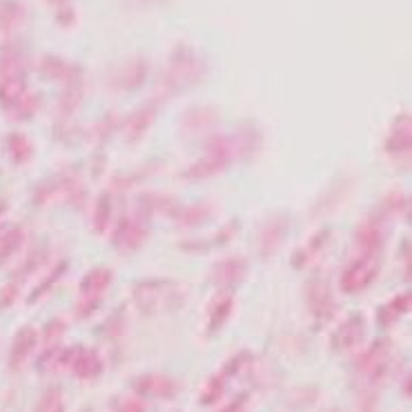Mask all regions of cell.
Masks as SVG:
<instances>
[{
    "mask_svg": "<svg viewBox=\"0 0 412 412\" xmlns=\"http://www.w3.org/2000/svg\"><path fill=\"white\" fill-rule=\"evenodd\" d=\"M230 310H232V299H223L221 303H218L212 310L214 319H210V330H218V326L230 317Z\"/></svg>",
    "mask_w": 412,
    "mask_h": 412,
    "instance_id": "cell-18",
    "label": "cell"
},
{
    "mask_svg": "<svg viewBox=\"0 0 412 412\" xmlns=\"http://www.w3.org/2000/svg\"><path fill=\"white\" fill-rule=\"evenodd\" d=\"M201 74H203L201 60L192 54L190 49H181L172 58L170 72H167V83H174L176 87H181L183 83L190 85V83H194Z\"/></svg>",
    "mask_w": 412,
    "mask_h": 412,
    "instance_id": "cell-2",
    "label": "cell"
},
{
    "mask_svg": "<svg viewBox=\"0 0 412 412\" xmlns=\"http://www.w3.org/2000/svg\"><path fill=\"white\" fill-rule=\"evenodd\" d=\"M20 243H22V230L20 227L9 230L7 234L0 239V263H5L7 259H11V254L18 250Z\"/></svg>",
    "mask_w": 412,
    "mask_h": 412,
    "instance_id": "cell-14",
    "label": "cell"
},
{
    "mask_svg": "<svg viewBox=\"0 0 412 412\" xmlns=\"http://www.w3.org/2000/svg\"><path fill=\"white\" fill-rule=\"evenodd\" d=\"M109 281H112L109 270H94V272H89L85 277L81 290H83V294H98L109 286Z\"/></svg>",
    "mask_w": 412,
    "mask_h": 412,
    "instance_id": "cell-12",
    "label": "cell"
},
{
    "mask_svg": "<svg viewBox=\"0 0 412 412\" xmlns=\"http://www.w3.org/2000/svg\"><path fill=\"white\" fill-rule=\"evenodd\" d=\"M51 5H62V3H67V0H49Z\"/></svg>",
    "mask_w": 412,
    "mask_h": 412,
    "instance_id": "cell-24",
    "label": "cell"
},
{
    "mask_svg": "<svg viewBox=\"0 0 412 412\" xmlns=\"http://www.w3.org/2000/svg\"><path fill=\"white\" fill-rule=\"evenodd\" d=\"M134 390L145 394V397H157V399H172L181 392V383L170 379V377H161V375H145L138 377L134 381Z\"/></svg>",
    "mask_w": 412,
    "mask_h": 412,
    "instance_id": "cell-4",
    "label": "cell"
},
{
    "mask_svg": "<svg viewBox=\"0 0 412 412\" xmlns=\"http://www.w3.org/2000/svg\"><path fill=\"white\" fill-rule=\"evenodd\" d=\"M7 149H9V157L14 159V163H25L32 157V143L22 134H11L7 138Z\"/></svg>",
    "mask_w": 412,
    "mask_h": 412,
    "instance_id": "cell-11",
    "label": "cell"
},
{
    "mask_svg": "<svg viewBox=\"0 0 412 412\" xmlns=\"http://www.w3.org/2000/svg\"><path fill=\"white\" fill-rule=\"evenodd\" d=\"M375 277H377L375 254H366L345 270V274L341 279V288L345 292H359L366 286H370V283L375 281Z\"/></svg>",
    "mask_w": 412,
    "mask_h": 412,
    "instance_id": "cell-3",
    "label": "cell"
},
{
    "mask_svg": "<svg viewBox=\"0 0 412 412\" xmlns=\"http://www.w3.org/2000/svg\"><path fill=\"white\" fill-rule=\"evenodd\" d=\"M25 18V7L20 0H0V29H14Z\"/></svg>",
    "mask_w": 412,
    "mask_h": 412,
    "instance_id": "cell-8",
    "label": "cell"
},
{
    "mask_svg": "<svg viewBox=\"0 0 412 412\" xmlns=\"http://www.w3.org/2000/svg\"><path fill=\"white\" fill-rule=\"evenodd\" d=\"M36 412H62V404H60V390L51 388L43 394V399L38 401Z\"/></svg>",
    "mask_w": 412,
    "mask_h": 412,
    "instance_id": "cell-16",
    "label": "cell"
},
{
    "mask_svg": "<svg viewBox=\"0 0 412 412\" xmlns=\"http://www.w3.org/2000/svg\"><path fill=\"white\" fill-rule=\"evenodd\" d=\"M145 72H147L145 62L143 60H134V62H130V65L125 67V74H121L119 85L121 87H136V85L143 83Z\"/></svg>",
    "mask_w": 412,
    "mask_h": 412,
    "instance_id": "cell-13",
    "label": "cell"
},
{
    "mask_svg": "<svg viewBox=\"0 0 412 412\" xmlns=\"http://www.w3.org/2000/svg\"><path fill=\"white\" fill-rule=\"evenodd\" d=\"M381 227L377 221H368L359 227V246L366 254H377V250L381 248Z\"/></svg>",
    "mask_w": 412,
    "mask_h": 412,
    "instance_id": "cell-9",
    "label": "cell"
},
{
    "mask_svg": "<svg viewBox=\"0 0 412 412\" xmlns=\"http://www.w3.org/2000/svg\"><path fill=\"white\" fill-rule=\"evenodd\" d=\"M149 121H152V109H143V112H138L134 119H132V123L134 125H130V132L134 134V136H138V134H143V130L149 125Z\"/></svg>",
    "mask_w": 412,
    "mask_h": 412,
    "instance_id": "cell-20",
    "label": "cell"
},
{
    "mask_svg": "<svg viewBox=\"0 0 412 412\" xmlns=\"http://www.w3.org/2000/svg\"><path fill=\"white\" fill-rule=\"evenodd\" d=\"M221 394H223V377H214V379L208 383V388H205V392H203V397H201V401H203L205 406H210V404L218 401V399H221Z\"/></svg>",
    "mask_w": 412,
    "mask_h": 412,
    "instance_id": "cell-17",
    "label": "cell"
},
{
    "mask_svg": "<svg viewBox=\"0 0 412 412\" xmlns=\"http://www.w3.org/2000/svg\"><path fill=\"white\" fill-rule=\"evenodd\" d=\"M281 234H283V227H281V223H267L265 225V232H263V243H265V252H270L272 250L277 243H279V239H281Z\"/></svg>",
    "mask_w": 412,
    "mask_h": 412,
    "instance_id": "cell-19",
    "label": "cell"
},
{
    "mask_svg": "<svg viewBox=\"0 0 412 412\" xmlns=\"http://www.w3.org/2000/svg\"><path fill=\"white\" fill-rule=\"evenodd\" d=\"M107 216H109V203H107V199H100L98 214H96V225H98V230H102V225L107 223Z\"/></svg>",
    "mask_w": 412,
    "mask_h": 412,
    "instance_id": "cell-21",
    "label": "cell"
},
{
    "mask_svg": "<svg viewBox=\"0 0 412 412\" xmlns=\"http://www.w3.org/2000/svg\"><path fill=\"white\" fill-rule=\"evenodd\" d=\"M125 412H143V406L130 401V404H125Z\"/></svg>",
    "mask_w": 412,
    "mask_h": 412,
    "instance_id": "cell-23",
    "label": "cell"
},
{
    "mask_svg": "<svg viewBox=\"0 0 412 412\" xmlns=\"http://www.w3.org/2000/svg\"><path fill=\"white\" fill-rule=\"evenodd\" d=\"M5 212V203L3 201H0V214H3Z\"/></svg>",
    "mask_w": 412,
    "mask_h": 412,
    "instance_id": "cell-25",
    "label": "cell"
},
{
    "mask_svg": "<svg viewBox=\"0 0 412 412\" xmlns=\"http://www.w3.org/2000/svg\"><path fill=\"white\" fill-rule=\"evenodd\" d=\"M36 345V332L32 328H22L16 339H14V345H11V352H9V366L14 370H20L25 366V361L29 359L32 350Z\"/></svg>",
    "mask_w": 412,
    "mask_h": 412,
    "instance_id": "cell-5",
    "label": "cell"
},
{
    "mask_svg": "<svg viewBox=\"0 0 412 412\" xmlns=\"http://www.w3.org/2000/svg\"><path fill=\"white\" fill-rule=\"evenodd\" d=\"M72 370H74L76 377L92 379V377L100 375L102 364H100V359L94 350H79L76 352V357L72 359Z\"/></svg>",
    "mask_w": 412,
    "mask_h": 412,
    "instance_id": "cell-7",
    "label": "cell"
},
{
    "mask_svg": "<svg viewBox=\"0 0 412 412\" xmlns=\"http://www.w3.org/2000/svg\"><path fill=\"white\" fill-rule=\"evenodd\" d=\"M364 317H352L347 319L345 324L337 330L334 334V347H339V350H345V347H352L354 343H359V339L364 337Z\"/></svg>",
    "mask_w": 412,
    "mask_h": 412,
    "instance_id": "cell-6",
    "label": "cell"
},
{
    "mask_svg": "<svg viewBox=\"0 0 412 412\" xmlns=\"http://www.w3.org/2000/svg\"><path fill=\"white\" fill-rule=\"evenodd\" d=\"M243 404H246V397H239L237 399V401L234 404H232V406H227L223 412H241V408H243Z\"/></svg>",
    "mask_w": 412,
    "mask_h": 412,
    "instance_id": "cell-22",
    "label": "cell"
},
{
    "mask_svg": "<svg viewBox=\"0 0 412 412\" xmlns=\"http://www.w3.org/2000/svg\"><path fill=\"white\" fill-rule=\"evenodd\" d=\"M246 272V263L241 259H230V261H223L218 263L216 270H214V281L218 286H230V283H234L243 277Z\"/></svg>",
    "mask_w": 412,
    "mask_h": 412,
    "instance_id": "cell-10",
    "label": "cell"
},
{
    "mask_svg": "<svg viewBox=\"0 0 412 412\" xmlns=\"http://www.w3.org/2000/svg\"><path fill=\"white\" fill-rule=\"evenodd\" d=\"M25 96V54L16 45H5L0 49V102L5 109H14Z\"/></svg>",
    "mask_w": 412,
    "mask_h": 412,
    "instance_id": "cell-1",
    "label": "cell"
},
{
    "mask_svg": "<svg viewBox=\"0 0 412 412\" xmlns=\"http://www.w3.org/2000/svg\"><path fill=\"white\" fill-rule=\"evenodd\" d=\"M406 149H410V119H406L401 130L392 132V138L388 140V152H406Z\"/></svg>",
    "mask_w": 412,
    "mask_h": 412,
    "instance_id": "cell-15",
    "label": "cell"
}]
</instances>
